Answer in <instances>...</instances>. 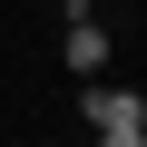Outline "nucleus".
<instances>
[{
    "label": "nucleus",
    "instance_id": "f257e3e1",
    "mask_svg": "<svg viewBox=\"0 0 147 147\" xmlns=\"http://www.w3.org/2000/svg\"><path fill=\"white\" fill-rule=\"evenodd\" d=\"M59 69L69 79H108V20H98V0H79L59 30Z\"/></svg>",
    "mask_w": 147,
    "mask_h": 147
},
{
    "label": "nucleus",
    "instance_id": "f03ea898",
    "mask_svg": "<svg viewBox=\"0 0 147 147\" xmlns=\"http://www.w3.org/2000/svg\"><path fill=\"white\" fill-rule=\"evenodd\" d=\"M88 127H147V88H79Z\"/></svg>",
    "mask_w": 147,
    "mask_h": 147
},
{
    "label": "nucleus",
    "instance_id": "7ed1b4c3",
    "mask_svg": "<svg viewBox=\"0 0 147 147\" xmlns=\"http://www.w3.org/2000/svg\"><path fill=\"white\" fill-rule=\"evenodd\" d=\"M98 147H147V127H98Z\"/></svg>",
    "mask_w": 147,
    "mask_h": 147
},
{
    "label": "nucleus",
    "instance_id": "20e7f679",
    "mask_svg": "<svg viewBox=\"0 0 147 147\" xmlns=\"http://www.w3.org/2000/svg\"><path fill=\"white\" fill-rule=\"evenodd\" d=\"M39 147H59V137H39Z\"/></svg>",
    "mask_w": 147,
    "mask_h": 147
}]
</instances>
